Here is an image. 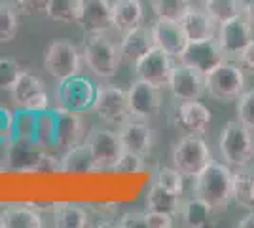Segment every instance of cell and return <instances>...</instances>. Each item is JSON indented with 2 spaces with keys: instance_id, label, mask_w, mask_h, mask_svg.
<instances>
[{
  "instance_id": "obj_39",
  "label": "cell",
  "mask_w": 254,
  "mask_h": 228,
  "mask_svg": "<svg viewBox=\"0 0 254 228\" xmlns=\"http://www.w3.org/2000/svg\"><path fill=\"white\" fill-rule=\"evenodd\" d=\"M237 120L254 131V87L245 89L237 97Z\"/></svg>"
},
{
  "instance_id": "obj_11",
  "label": "cell",
  "mask_w": 254,
  "mask_h": 228,
  "mask_svg": "<svg viewBox=\"0 0 254 228\" xmlns=\"http://www.w3.org/2000/svg\"><path fill=\"white\" fill-rule=\"evenodd\" d=\"M175 63H177L175 57H171L167 52L154 46L133 65V69H135L137 78H140V80L150 82L158 87H167Z\"/></svg>"
},
{
  "instance_id": "obj_25",
  "label": "cell",
  "mask_w": 254,
  "mask_h": 228,
  "mask_svg": "<svg viewBox=\"0 0 254 228\" xmlns=\"http://www.w3.org/2000/svg\"><path fill=\"white\" fill-rule=\"evenodd\" d=\"M214 213L212 207L203 202L197 196H190V198H182V206L179 211V221L188 228H203L209 225L211 215Z\"/></svg>"
},
{
  "instance_id": "obj_36",
  "label": "cell",
  "mask_w": 254,
  "mask_h": 228,
  "mask_svg": "<svg viewBox=\"0 0 254 228\" xmlns=\"http://www.w3.org/2000/svg\"><path fill=\"white\" fill-rule=\"evenodd\" d=\"M201 6L211 13L216 23H224L241 15V0H207Z\"/></svg>"
},
{
  "instance_id": "obj_3",
  "label": "cell",
  "mask_w": 254,
  "mask_h": 228,
  "mask_svg": "<svg viewBox=\"0 0 254 228\" xmlns=\"http://www.w3.org/2000/svg\"><path fill=\"white\" fill-rule=\"evenodd\" d=\"M218 151L224 163L230 167H247L254 158V137L243 122L230 120L226 122L218 135Z\"/></svg>"
},
{
  "instance_id": "obj_14",
  "label": "cell",
  "mask_w": 254,
  "mask_h": 228,
  "mask_svg": "<svg viewBox=\"0 0 254 228\" xmlns=\"http://www.w3.org/2000/svg\"><path fill=\"white\" fill-rule=\"evenodd\" d=\"M131 118L148 120L161 109V87L137 78L127 89Z\"/></svg>"
},
{
  "instance_id": "obj_41",
  "label": "cell",
  "mask_w": 254,
  "mask_h": 228,
  "mask_svg": "<svg viewBox=\"0 0 254 228\" xmlns=\"http://www.w3.org/2000/svg\"><path fill=\"white\" fill-rule=\"evenodd\" d=\"M144 169V156L135 154V152L124 151L120 162L116 165V171H124V173H138Z\"/></svg>"
},
{
  "instance_id": "obj_12",
  "label": "cell",
  "mask_w": 254,
  "mask_h": 228,
  "mask_svg": "<svg viewBox=\"0 0 254 228\" xmlns=\"http://www.w3.org/2000/svg\"><path fill=\"white\" fill-rule=\"evenodd\" d=\"M253 38V23L249 21L243 13L228 19V21L218 23L216 42L226 55V59H237Z\"/></svg>"
},
{
  "instance_id": "obj_1",
  "label": "cell",
  "mask_w": 254,
  "mask_h": 228,
  "mask_svg": "<svg viewBox=\"0 0 254 228\" xmlns=\"http://www.w3.org/2000/svg\"><path fill=\"white\" fill-rule=\"evenodd\" d=\"M193 196L201 198L214 213L226 211L233 200V171L228 163L212 160L201 173L193 177Z\"/></svg>"
},
{
  "instance_id": "obj_45",
  "label": "cell",
  "mask_w": 254,
  "mask_h": 228,
  "mask_svg": "<svg viewBox=\"0 0 254 228\" xmlns=\"http://www.w3.org/2000/svg\"><path fill=\"white\" fill-rule=\"evenodd\" d=\"M237 61H239V65L243 67V69H247L249 73H253L254 75V38L247 44V48L239 54Z\"/></svg>"
},
{
  "instance_id": "obj_4",
  "label": "cell",
  "mask_w": 254,
  "mask_h": 228,
  "mask_svg": "<svg viewBox=\"0 0 254 228\" xmlns=\"http://www.w3.org/2000/svg\"><path fill=\"white\" fill-rule=\"evenodd\" d=\"M171 160L173 165L179 169L186 179H193L201 173L203 169L214 160L212 158L211 147L201 135L195 133H186L175 143L171 151Z\"/></svg>"
},
{
  "instance_id": "obj_47",
  "label": "cell",
  "mask_w": 254,
  "mask_h": 228,
  "mask_svg": "<svg viewBox=\"0 0 254 228\" xmlns=\"http://www.w3.org/2000/svg\"><path fill=\"white\" fill-rule=\"evenodd\" d=\"M237 227H241V228H254V211H249L245 217L239 219Z\"/></svg>"
},
{
  "instance_id": "obj_30",
  "label": "cell",
  "mask_w": 254,
  "mask_h": 228,
  "mask_svg": "<svg viewBox=\"0 0 254 228\" xmlns=\"http://www.w3.org/2000/svg\"><path fill=\"white\" fill-rule=\"evenodd\" d=\"M233 200L241 207H254V171H233Z\"/></svg>"
},
{
  "instance_id": "obj_38",
  "label": "cell",
  "mask_w": 254,
  "mask_h": 228,
  "mask_svg": "<svg viewBox=\"0 0 254 228\" xmlns=\"http://www.w3.org/2000/svg\"><path fill=\"white\" fill-rule=\"evenodd\" d=\"M36 114L38 112H31V110H15V137L17 139H32L34 141Z\"/></svg>"
},
{
  "instance_id": "obj_21",
  "label": "cell",
  "mask_w": 254,
  "mask_h": 228,
  "mask_svg": "<svg viewBox=\"0 0 254 228\" xmlns=\"http://www.w3.org/2000/svg\"><path fill=\"white\" fill-rule=\"evenodd\" d=\"M6 163L11 169L17 171H34L38 169V163L42 160V147L32 139H11L6 145Z\"/></svg>"
},
{
  "instance_id": "obj_15",
  "label": "cell",
  "mask_w": 254,
  "mask_h": 228,
  "mask_svg": "<svg viewBox=\"0 0 254 228\" xmlns=\"http://www.w3.org/2000/svg\"><path fill=\"white\" fill-rule=\"evenodd\" d=\"M173 97L177 101H191V99H201V95L207 91L205 87V75H201L199 71L191 69V67L180 63L177 59V63L173 67L171 73L169 86Z\"/></svg>"
},
{
  "instance_id": "obj_37",
  "label": "cell",
  "mask_w": 254,
  "mask_h": 228,
  "mask_svg": "<svg viewBox=\"0 0 254 228\" xmlns=\"http://www.w3.org/2000/svg\"><path fill=\"white\" fill-rule=\"evenodd\" d=\"M23 69L13 57H0V89L10 91L17 78L21 76Z\"/></svg>"
},
{
  "instance_id": "obj_22",
  "label": "cell",
  "mask_w": 254,
  "mask_h": 228,
  "mask_svg": "<svg viewBox=\"0 0 254 228\" xmlns=\"http://www.w3.org/2000/svg\"><path fill=\"white\" fill-rule=\"evenodd\" d=\"M118 133L122 137L124 149L129 152L148 156L154 147V131L146 120L129 118L124 126L118 128Z\"/></svg>"
},
{
  "instance_id": "obj_23",
  "label": "cell",
  "mask_w": 254,
  "mask_h": 228,
  "mask_svg": "<svg viewBox=\"0 0 254 228\" xmlns=\"http://www.w3.org/2000/svg\"><path fill=\"white\" fill-rule=\"evenodd\" d=\"M118 48H120V55H122V63L133 67L150 48H154V38H152L150 27L140 25L133 31L124 33L120 38Z\"/></svg>"
},
{
  "instance_id": "obj_27",
  "label": "cell",
  "mask_w": 254,
  "mask_h": 228,
  "mask_svg": "<svg viewBox=\"0 0 254 228\" xmlns=\"http://www.w3.org/2000/svg\"><path fill=\"white\" fill-rule=\"evenodd\" d=\"M2 228H42V215L29 206H10L0 213Z\"/></svg>"
},
{
  "instance_id": "obj_9",
  "label": "cell",
  "mask_w": 254,
  "mask_h": 228,
  "mask_svg": "<svg viewBox=\"0 0 254 228\" xmlns=\"http://www.w3.org/2000/svg\"><path fill=\"white\" fill-rule=\"evenodd\" d=\"M85 145L93 156L97 169H116L118 162L124 154V143L116 130L95 128L87 133Z\"/></svg>"
},
{
  "instance_id": "obj_42",
  "label": "cell",
  "mask_w": 254,
  "mask_h": 228,
  "mask_svg": "<svg viewBox=\"0 0 254 228\" xmlns=\"http://www.w3.org/2000/svg\"><path fill=\"white\" fill-rule=\"evenodd\" d=\"M10 2L19 15H40V13L46 15L50 0H10Z\"/></svg>"
},
{
  "instance_id": "obj_40",
  "label": "cell",
  "mask_w": 254,
  "mask_h": 228,
  "mask_svg": "<svg viewBox=\"0 0 254 228\" xmlns=\"http://www.w3.org/2000/svg\"><path fill=\"white\" fill-rule=\"evenodd\" d=\"M15 137V110L0 105V145H8Z\"/></svg>"
},
{
  "instance_id": "obj_46",
  "label": "cell",
  "mask_w": 254,
  "mask_h": 228,
  "mask_svg": "<svg viewBox=\"0 0 254 228\" xmlns=\"http://www.w3.org/2000/svg\"><path fill=\"white\" fill-rule=\"evenodd\" d=\"M241 13L251 23H254V0H241Z\"/></svg>"
},
{
  "instance_id": "obj_28",
  "label": "cell",
  "mask_w": 254,
  "mask_h": 228,
  "mask_svg": "<svg viewBox=\"0 0 254 228\" xmlns=\"http://www.w3.org/2000/svg\"><path fill=\"white\" fill-rule=\"evenodd\" d=\"M144 206L148 211H159V213H167L177 219L179 217L180 206H182V196L169 192L161 186L150 183V188L144 198Z\"/></svg>"
},
{
  "instance_id": "obj_44",
  "label": "cell",
  "mask_w": 254,
  "mask_h": 228,
  "mask_svg": "<svg viewBox=\"0 0 254 228\" xmlns=\"http://www.w3.org/2000/svg\"><path fill=\"white\" fill-rule=\"evenodd\" d=\"M146 221L148 228H173L177 219L167 213H159V211H148L146 209Z\"/></svg>"
},
{
  "instance_id": "obj_33",
  "label": "cell",
  "mask_w": 254,
  "mask_h": 228,
  "mask_svg": "<svg viewBox=\"0 0 254 228\" xmlns=\"http://www.w3.org/2000/svg\"><path fill=\"white\" fill-rule=\"evenodd\" d=\"M19 31V13L11 2H0V44H10L15 40Z\"/></svg>"
},
{
  "instance_id": "obj_34",
  "label": "cell",
  "mask_w": 254,
  "mask_h": 228,
  "mask_svg": "<svg viewBox=\"0 0 254 228\" xmlns=\"http://www.w3.org/2000/svg\"><path fill=\"white\" fill-rule=\"evenodd\" d=\"M184 175L180 173L175 165H163V167H158L154 171V177H152V183L154 185L161 186L169 192H175V194L182 196L184 194Z\"/></svg>"
},
{
  "instance_id": "obj_19",
  "label": "cell",
  "mask_w": 254,
  "mask_h": 228,
  "mask_svg": "<svg viewBox=\"0 0 254 228\" xmlns=\"http://www.w3.org/2000/svg\"><path fill=\"white\" fill-rule=\"evenodd\" d=\"M85 34L108 33L114 29L110 0H80L78 23Z\"/></svg>"
},
{
  "instance_id": "obj_7",
  "label": "cell",
  "mask_w": 254,
  "mask_h": 228,
  "mask_svg": "<svg viewBox=\"0 0 254 228\" xmlns=\"http://www.w3.org/2000/svg\"><path fill=\"white\" fill-rule=\"evenodd\" d=\"M97 95V86L89 76L76 75L66 80H61L55 89L57 107L74 110V112H87L93 107Z\"/></svg>"
},
{
  "instance_id": "obj_17",
  "label": "cell",
  "mask_w": 254,
  "mask_h": 228,
  "mask_svg": "<svg viewBox=\"0 0 254 228\" xmlns=\"http://www.w3.org/2000/svg\"><path fill=\"white\" fill-rule=\"evenodd\" d=\"M179 61L207 76L211 71H214L220 63L226 61V55L220 50L216 38H212L207 42H190L188 48L184 50V54L180 55Z\"/></svg>"
},
{
  "instance_id": "obj_10",
  "label": "cell",
  "mask_w": 254,
  "mask_h": 228,
  "mask_svg": "<svg viewBox=\"0 0 254 228\" xmlns=\"http://www.w3.org/2000/svg\"><path fill=\"white\" fill-rule=\"evenodd\" d=\"M11 103L17 110H31V112H42L50 109V95L46 84L38 76L23 71L17 82L10 89Z\"/></svg>"
},
{
  "instance_id": "obj_48",
  "label": "cell",
  "mask_w": 254,
  "mask_h": 228,
  "mask_svg": "<svg viewBox=\"0 0 254 228\" xmlns=\"http://www.w3.org/2000/svg\"><path fill=\"white\" fill-rule=\"evenodd\" d=\"M197 2H199V4H205V2H207V0H197Z\"/></svg>"
},
{
  "instance_id": "obj_26",
  "label": "cell",
  "mask_w": 254,
  "mask_h": 228,
  "mask_svg": "<svg viewBox=\"0 0 254 228\" xmlns=\"http://www.w3.org/2000/svg\"><path fill=\"white\" fill-rule=\"evenodd\" d=\"M53 227L59 228H85L91 225L89 211L85 207L70 202L55 204L52 209Z\"/></svg>"
},
{
  "instance_id": "obj_20",
  "label": "cell",
  "mask_w": 254,
  "mask_h": 228,
  "mask_svg": "<svg viewBox=\"0 0 254 228\" xmlns=\"http://www.w3.org/2000/svg\"><path fill=\"white\" fill-rule=\"evenodd\" d=\"M180 25L188 36V42H207L216 38L218 33V23L214 21V17L203 6L201 8L190 6L180 17Z\"/></svg>"
},
{
  "instance_id": "obj_18",
  "label": "cell",
  "mask_w": 254,
  "mask_h": 228,
  "mask_svg": "<svg viewBox=\"0 0 254 228\" xmlns=\"http://www.w3.org/2000/svg\"><path fill=\"white\" fill-rule=\"evenodd\" d=\"M150 31H152L154 46L161 48L163 52H167L175 59H180V55L184 54V50L190 44L180 21L156 17V21L150 25Z\"/></svg>"
},
{
  "instance_id": "obj_2",
  "label": "cell",
  "mask_w": 254,
  "mask_h": 228,
  "mask_svg": "<svg viewBox=\"0 0 254 228\" xmlns=\"http://www.w3.org/2000/svg\"><path fill=\"white\" fill-rule=\"evenodd\" d=\"M82 57L89 73L99 78H114L122 65L120 48L112 38L106 36V33L85 34Z\"/></svg>"
},
{
  "instance_id": "obj_35",
  "label": "cell",
  "mask_w": 254,
  "mask_h": 228,
  "mask_svg": "<svg viewBox=\"0 0 254 228\" xmlns=\"http://www.w3.org/2000/svg\"><path fill=\"white\" fill-rule=\"evenodd\" d=\"M191 6L190 0H150V8L156 17L180 21V17Z\"/></svg>"
},
{
  "instance_id": "obj_32",
  "label": "cell",
  "mask_w": 254,
  "mask_h": 228,
  "mask_svg": "<svg viewBox=\"0 0 254 228\" xmlns=\"http://www.w3.org/2000/svg\"><path fill=\"white\" fill-rule=\"evenodd\" d=\"M78 11H80V0H50L46 15L55 23H78Z\"/></svg>"
},
{
  "instance_id": "obj_5",
  "label": "cell",
  "mask_w": 254,
  "mask_h": 228,
  "mask_svg": "<svg viewBox=\"0 0 254 228\" xmlns=\"http://www.w3.org/2000/svg\"><path fill=\"white\" fill-rule=\"evenodd\" d=\"M207 93L218 103H232L245 91L243 67L226 59L205 76Z\"/></svg>"
},
{
  "instance_id": "obj_13",
  "label": "cell",
  "mask_w": 254,
  "mask_h": 228,
  "mask_svg": "<svg viewBox=\"0 0 254 228\" xmlns=\"http://www.w3.org/2000/svg\"><path fill=\"white\" fill-rule=\"evenodd\" d=\"M55 149H70L85 141V120L82 112L55 107Z\"/></svg>"
},
{
  "instance_id": "obj_24",
  "label": "cell",
  "mask_w": 254,
  "mask_h": 228,
  "mask_svg": "<svg viewBox=\"0 0 254 228\" xmlns=\"http://www.w3.org/2000/svg\"><path fill=\"white\" fill-rule=\"evenodd\" d=\"M112 23L120 34L133 31L144 23L142 0H114L112 2Z\"/></svg>"
},
{
  "instance_id": "obj_8",
  "label": "cell",
  "mask_w": 254,
  "mask_h": 228,
  "mask_svg": "<svg viewBox=\"0 0 254 228\" xmlns=\"http://www.w3.org/2000/svg\"><path fill=\"white\" fill-rule=\"evenodd\" d=\"M91 110L105 122L106 126H112L118 130L120 126H124L127 120L131 118L127 89L118 86H99Z\"/></svg>"
},
{
  "instance_id": "obj_6",
  "label": "cell",
  "mask_w": 254,
  "mask_h": 228,
  "mask_svg": "<svg viewBox=\"0 0 254 228\" xmlns=\"http://www.w3.org/2000/svg\"><path fill=\"white\" fill-rule=\"evenodd\" d=\"M44 69L48 75L53 76L57 82L66 80L70 76L82 75L84 69V57L82 50L72 42L55 40L46 48L44 54Z\"/></svg>"
},
{
  "instance_id": "obj_16",
  "label": "cell",
  "mask_w": 254,
  "mask_h": 228,
  "mask_svg": "<svg viewBox=\"0 0 254 228\" xmlns=\"http://www.w3.org/2000/svg\"><path fill=\"white\" fill-rule=\"evenodd\" d=\"M173 124L184 133L203 135L211 124V109L199 99L179 101L173 109Z\"/></svg>"
},
{
  "instance_id": "obj_43",
  "label": "cell",
  "mask_w": 254,
  "mask_h": 228,
  "mask_svg": "<svg viewBox=\"0 0 254 228\" xmlns=\"http://www.w3.org/2000/svg\"><path fill=\"white\" fill-rule=\"evenodd\" d=\"M116 227L120 228H148L146 211H127L116 221Z\"/></svg>"
},
{
  "instance_id": "obj_31",
  "label": "cell",
  "mask_w": 254,
  "mask_h": 228,
  "mask_svg": "<svg viewBox=\"0 0 254 228\" xmlns=\"http://www.w3.org/2000/svg\"><path fill=\"white\" fill-rule=\"evenodd\" d=\"M34 141L44 151L55 149V114L52 109L42 110L36 114V128H34Z\"/></svg>"
},
{
  "instance_id": "obj_29",
  "label": "cell",
  "mask_w": 254,
  "mask_h": 228,
  "mask_svg": "<svg viewBox=\"0 0 254 228\" xmlns=\"http://www.w3.org/2000/svg\"><path fill=\"white\" fill-rule=\"evenodd\" d=\"M93 169H97L95 162H93V156H91L89 147L85 145V141L66 149L63 156L59 158V171L85 173V171H93Z\"/></svg>"
}]
</instances>
